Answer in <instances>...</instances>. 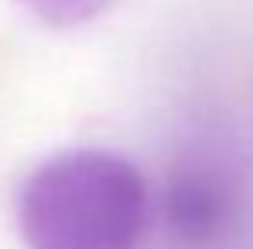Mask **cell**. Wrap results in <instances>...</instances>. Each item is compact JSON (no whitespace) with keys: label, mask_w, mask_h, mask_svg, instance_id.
I'll list each match as a JSON object with an SVG mask.
<instances>
[{"label":"cell","mask_w":253,"mask_h":249,"mask_svg":"<svg viewBox=\"0 0 253 249\" xmlns=\"http://www.w3.org/2000/svg\"><path fill=\"white\" fill-rule=\"evenodd\" d=\"M31 17L48 28H83L89 21L103 17L117 0H17Z\"/></svg>","instance_id":"obj_3"},{"label":"cell","mask_w":253,"mask_h":249,"mask_svg":"<svg viewBox=\"0 0 253 249\" xmlns=\"http://www.w3.org/2000/svg\"><path fill=\"white\" fill-rule=\"evenodd\" d=\"M236 208H240L236 178L222 164L195 157L171 174L165 191V215L181 243L209 246L222 239V232L236 218Z\"/></svg>","instance_id":"obj_2"},{"label":"cell","mask_w":253,"mask_h":249,"mask_svg":"<svg viewBox=\"0 0 253 249\" xmlns=\"http://www.w3.org/2000/svg\"><path fill=\"white\" fill-rule=\"evenodd\" d=\"M144 225V174L110 150L51 154L17 191V229L28 249H133Z\"/></svg>","instance_id":"obj_1"}]
</instances>
